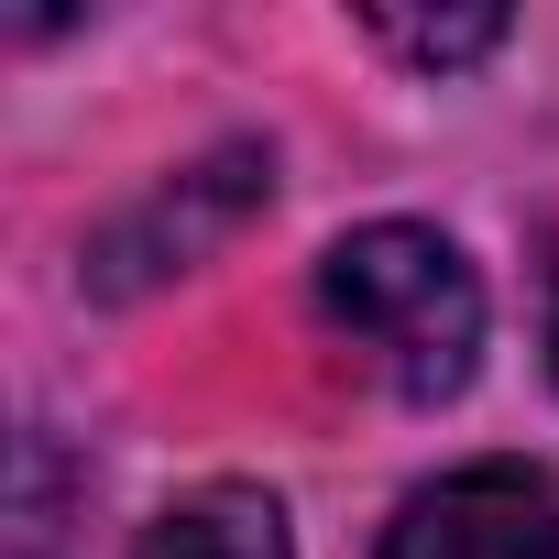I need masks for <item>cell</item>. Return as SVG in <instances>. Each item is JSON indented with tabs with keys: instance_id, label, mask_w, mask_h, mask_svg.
Instances as JSON below:
<instances>
[{
	"instance_id": "1",
	"label": "cell",
	"mask_w": 559,
	"mask_h": 559,
	"mask_svg": "<svg viewBox=\"0 0 559 559\" xmlns=\"http://www.w3.org/2000/svg\"><path fill=\"white\" fill-rule=\"evenodd\" d=\"M319 319L417 406L461 395L472 362H483V286H472V263L439 230H417V219H373V230L319 252Z\"/></svg>"
},
{
	"instance_id": "2",
	"label": "cell",
	"mask_w": 559,
	"mask_h": 559,
	"mask_svg": "<svg viewBox=\"0 0 559 559\" xmlns=\"http://www.w3.org/2000/svg\"><path fill=\"white\" fill-rule=\"evenodd\" d=\"M384 559H559V483L526 461H472L384 526Z\"/></svg>"
},
{
	"instance_id": "3",
	"label": "cell",
	"mask_w": 559,
	"mask_h": 559,
	"mask_svg": "<svg viewBox=\"0 0 559 559\" xmlns=\"http://www.w3.org/2000/svg\"><path fill=\"white\" fill-rule=\"evenodd\" d=\"M274 187V165L252 154V143H230V154H209V165H187L176 187H154L132 219H110V241L88 252V286L99 297H132V286H154V274H187L252 198Z\"/></svg>"
},
{
	"instance_id": "4",
	"label": "cell",
	"mask_w": 559,
	"mask_h": 559,
	"mask_svg": "<svg viewBox=\"0 0 559 559\" xmlns=\"http://www.w3.org/2000/svg\"><path fill=\"white\" fill-rule=\"evenodd\" d=\"M132 559H286V515H274V493H252V483H209V493L165 504Z\"/></svg>"
},
{
	"instance_id": "5",
	"label": "cell",
	"mask_w": 559,
	"mask_h": 559,
	"mask_svg": "<svg viewBox=\"0 0 559 559\" xmlns=\"http://www.w3.org/2000/svg\"><path fill=\"white\" fill-rule=\"evenodd\" d=\"M373 34H395L406 56L450 67V56H483V45L504 34V12H439V23H417V12H373Z\"/></svg>"
},
{
	"instance_id": "6",
	"label": "cell",
	"mask_w": 559,
	"mask_h": 559,
	"mask_svg": "<svg viewBox=\"0 0 559 559\" xmlns=\"http://www.w3.org/2000/svg\"><path fill=\"white\" fill-rule=\"evenodd\" d=\"M548 362H559V308H548Z\"/></svg>"
}]
</instances>
